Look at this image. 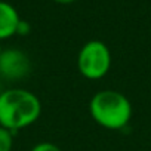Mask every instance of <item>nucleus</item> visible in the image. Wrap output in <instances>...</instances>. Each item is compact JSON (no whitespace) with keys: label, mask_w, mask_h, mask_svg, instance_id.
<instances>
[{"label":"nucleus","mask_w":151,"mask_h":151,"mask_svg":"<svg viewBox=\"0 0 151 151\" xmlns=\"http://www.w3.org/2000/svg\"><path fill=\"white\" fill-rule=\"evenodd\" d=\"M42 114L40 99L30 91L12 88L0 93V126L18 132L34 122Z\"/></svg>","instance_id":"1"},{"label":"nucleus","mask_w":151,"mask_h":151,"mask_svg":"<svg viewBox=\"0 0 151 151\" xmlns=\"http://www.w3.org/2000/svg\"><path fill=\"white\" fill-rule=\"evenodd\" d=\"M92 119L108 130L123 129L132 119V104L122 92L104 89L96 92L89 102Z\"/></svg>","instance_id":"2"},{"label":"nucleus","mask_w":151,"mask_h":151,"mask_svg":"<svg viewBox=\"0 0 151 151\" xmlns=\"http://www.w3.org/2000/svg\"><path fill=\"white\" fill-rule=\"evenodd\" d=\"M111 67V52L101 40H89L77 55V70L85 79L98 80L108 74Z\"/></svg>","instance_id":"3"},{"label":"nucleus","mask_w":151,"mask_h":151,"mask_svg":"<svg viewBox=\"0 0 151 151\" xmlns=\"http://www.w3.org/2000/svg\"><path fill=\"white\" fill-rule=\"evenodd\" d=\"M31 70L30 58L19 49H5L0 53V76L8 80H19Z\"/></svg>","instance_id":"4"},{"label":"nucleus","mask_w":151,"mask_h":151,"mask_svg":"<svg viewBox=\"0 0 151 151\" xmlns=\"http://www.w3.org/2000/svg\"><path fill=\"white\" fill-rule=\"evenodd\" d=\"M19 21L21 18L17 9L11 3L0 0V40L15 36Z\"/></svg>","instance_id":"5"},{"label":"nucleus","mask_w":151,"mask_h":151,"mask_svg":"<svg viewBox=\"0 0 151 151\" xmlns=\"http://www.w3.org/2000/svg\"><path fill=\"white\" fill-rule=\"evenodd\" d=\"M14 147V132L0 126V151H12Z\"/></svg>","instance_id":"6"},{"label":"nucleus","mask_w":151,"mask_h":151,"mask_svg":"<svg viewBox=\"0 0 151 151\" xmlns=\"http://www.w3.org/2000/svg\"><path fill=\"white\" fill-rule=\"evenodd\" d=\"M30 151H62L58 145H55L53 142H47V141H45V142H39V144H36Z\"/></svg>","instance_id":"7"},{"label":"nucleus","mask_w":151,"mask_h":151,"mask_svg":"<svg viewBox=\"0 0 151 151\" xmlns=\"http://www.w3.org/2000/svg\"><path fill=\"white\" fill-rule=\"evenodd\" d=\"M30 31H31V25H30L27 21L21 19L19 24H18V28H17V34H19V36H27Z\"/></svg>","instance_id":"8"},{"label":"nucleus","mask_w":151,"mask_h":151,"mask_svg":"<svg viewBox=\"0 0 151 151\" xmlns=\"http://www.w3.org/2000/svg\"><path fill=\"white\" fill-rule=\"evenodd\" d=\"M55 3H59V5H70L73 2H76V0H53Z\"/></svg>","instance_id":"9"},{"label":"nucleus","mask_w":151,"mask_h":151,"mask_svg":"<svg viewBox=\"0 0 151 151\" xmlns=\"http://www.w3.org/2000/svg\"><path fill=\"white\" fill-rule=\"evenodd\" d=\"M2 50H3V49H2V46H0V53H2Z\"/></svg>","instance_id":"10"}]
</instances>
